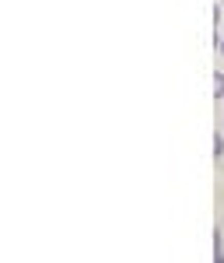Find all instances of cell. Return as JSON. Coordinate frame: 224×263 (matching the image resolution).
I'll use <instances>...</instances> for the list:
<instances>
[{
    "label": "cell",
    "mask_w": 224,
    "mask_h": 263,
    "mask_svg": "<svg viewBox=\"0 0 224 263\" xmlns=\"http://www.w3.org/2000/svg\"><path fill=\"white\" fill-rule=\"evenodd\" d=\"M217 49H221V53H224V35H221V42H217Z\"/></svg>",
    "instance_id": "cell-4"
},
{
    "label": "cell",
    "mask_w": 224,
    "mask_h": 263,
    "mask_svg": "<svg viewBox=\"0 0 224 263\" xmlns=\"http://www.w3.org/2000/svg\"><path fill=\"white\" fill-rule=\"evenodd\" d=\"M224 151V134H214V155H221Z\"/></svg>",
    "instance_id": "cell-3"
},
{
    "label": "cell",
    "mask_w": 224,
    "mask_h": 263,
    "mask_svg": "<svg viewBox=\"0 0 224 263\" xmlns=\"http://www.w3.org/2000/svg\"><path fill=\"white\" fill-rule=\"evenodd\" d=\"M214 99H224V74L214 70Z\"/></svg>",
    "instance_id": "cell-2"
},
{
    "label": "cell",
    "mask_w": 224,
    "mask_h": 263,
    "mask_svg": "<svg viewBox=\"0 0 224 263\" xmlns=\"http://www.w3.org/2000/svg\"><path fill=\"white\" fill-rule=\"evenodd\" d=\"M214 263H224V242H221V232H214Z\"/></svg>",
    "instance_id": "cell-1"
}]
</instances>
